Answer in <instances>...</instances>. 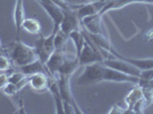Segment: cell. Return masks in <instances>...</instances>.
Masks as SVG:
<instances>
[{"label": "cell", "instance_id": "obj_1", "mask_svg": "<svg viewBox=\"0 0 153 114\" xmlns=\"http://www.w3.org/2000/svg\"><path fill=\"white\" fill-rule=\"evenodd\" d=\"M9 56L15 65L19 67L24 66L38 59V55L34 47L27 46L21 41L9 44Z\"/></svg>", "mask_w": 153, "mask_h": 114}, {"label": "cell", "instance_id": "obj_2", "mask_svg": "<svg viewBox=\"0 0 153 114\" xmlns=\"http://www.w3.org/2000/svg\"><path fill=\"white\" fill-rule=\"evenodd\" d=\"M79 64L80 65H89V64L102 62L104 59L102 50L96 46L88 36H86V42L83 44L82 49L78 55Z\"/></svg>", "mask_w": 153, "mask_h": 114}, {"label": "cell", "instance_id": "obj_3", "mask_svg": "<svg viewBox=\"0 0 153 114\" xmlns=\"http://www.w3.org/2000/svg\"><path fill=\"white\" fill-rule=\"evenodd\" d=\"M103 71H104V64L101 62L86 65L85 71L78 78L76 83L80 86L86 84H94L103 81Z\"/></svg>", "mask_w": 153, "mask_h": 114}, {"label": "cell", "instance_id": "obj_4", "mask_svg": "<svg viewBox=\"0 0 153 114\" xmlns=\"http://www.w3.org/2000/svg\"><path fill=\"white\" fill-rule=\"evenodd\" d=\"M55 33L56 32H53L48 37H40V39L36 42L34 48H36L37 55H38V59H40L44 64H46L51 54L56 50L55 44H54Z\"/></svg>", "mask_w": 153, "mask_h": 114}, {"label": "cell", "instance_id": "obj_5", "mask_svg": "<svg viewBox=\"0 0 153 114\" xmlns=\"http://www.w3.org/2000/svg\"><path fill=\"white\" fill-rule=\"evenodd\" d=\"M103 81H110V82H127L138 84L140 82V76H130L127 73H123L120 71L113 70L111 67H108L104 65L103 71Z\"/></svg>", "mask_w": 153, "mask_h": 114}, {"label": "cell", "instance_id": "obj_6", "mask_svg": "<svg viewBox=\"0 0 153 114\" xmlns=\"http://www.w3.org/2000/svg\"><path fill=\"white\" fill-rule=\"evenodd\" d=\"M81 22L78 16L76 9H71V10H63V19L59 24V30L65 33L68 37L70 36L72 31L76 29H80Z\"/></svg>", "mask_w": 153, "mask_h": 114}, {"label": "cell", "instance_id": "obj_7", "mask_svg": "<svg viewBox=\"0 0 153 114\" xmlns=\"http://www.w3.org/2000/svg\"><path fill=\"white\" fill-rule=\"evenodd\" d=\"M101 63L106 65L108 67H111V69L117 71H120V72H123V73H127V74H130V76H140V70H138L137 67H135L134 65H131L130 63H128L125 59L119 58V57L108 58V59L102 61Z\"/></svg>", "mask_w": 153, "mask_h": 114}, {"label": "cell", "instance_id": "obj_8", "mask_svg": "<svg viewBox=\"0 0 153 114\" xmlns=\"http://www.w3.org/2000/svg\"><path fill=\"white\" fill-rule=\"evenodd\" d=\"M68 56L69 55L62 49H56L51 54V57L48 58V61L46 62V67L49 72V78L58 79V71H59L62 64L64 63V61L66 59Z\"/></svg>", "mask_w": 153, "mask_h": 114}, {"label": "cell", "instance_id": "obj_9", "mask_svg": "<svg viewBox=\"0 0 153 114\" xmlns=\"http://www.w3.org/2000/svg\"><path fill=\"white\" fill-rule=\"evenodd\" d=\"M37 2L44 8V10L53 21V23H54V30H53V32H57L58 29H59V24H61V22L63 19V10L58 6H56L55 4H53L51 0L37 1Z\"/></svg>", "mask_w": 153, "mask_h": 114}, {"label": "cell", "instance_id": "obj_10", "mask_svg": "<svg viewBox=\"0 0 153 114\" xmlns=\"http://www.w3.org/2000/svg\"><path fill=\"white\" fill-rule=\"evenodd\" d=\"M58 89H59V93H61L63 101L71 104L74 107L76 113H82V111L78 107L76 101L73 98V95H72V91H71V88H70V76H58Z\"/></svg>", "mask_w": 153, "mask_h": 114}, {"label": "cell", "instance_id": "obj_11", "mask_svg": "<svg viewBox=\"0 0 153 114\" xmlns=\"http://www.w3.org/2000/svg\"><path fill=\"white\" fill-rule=\"evenodd\" d=\"M106 2H108V0H95V1H91L88 4L79 5L78 9H76V13H78L80 21L87 16H93V15L100 14Z\"/></svg>", "mask_w": 153, "mask_h": 114}, {"label": "cell", "instance_id": "obj_12", "mask_svg": "<svg viewBox=\"0 0 153 114\" xmlns=\"http://www.w3.org/2000/svg\"><path fill=\"white\" fill-rule=\"evenodd\" d=\"M49 76L45 73H37L30 76V81L29 84L33 90L38 91V93H44L47 91L49 88Z\"/></svg>", "mask_w": 153, "mask_h": 114}, {"label": "cell", "instance_id": "obj_13", "mask_svg": "<svg viewBox=\"0 0 153 114\" xmlns=\"http://www.w3.org/2000/svg\"><path fill=\"white\" fill-rule=\"evenodd\" d=\"M21 72L24 73L25 76H31L33 74H37V73H45L49 76V72L46 67V64H44L40 59H36L34 62H32L30 64H26L24 66H21Z\"/></svg>", "mask_w": 153, "mask_h": 114}, {"label": "cell", "instance_id": "obj_14", "mask_svg": "<svg viewBox=\"0 0 153 114\" xmlns=\"http://www.w3.org/2000/svg\"><path fill=\"white\" fill-rule=\"evenodd\" d=\"M80 66L79 64V59L78 57H70L68 56L66 59L64 61V63L62 64L61 69L58 71V76H72V74L76 71V69Z\"/></svg>", "mask_w": 153, "mask_h": 114}, {"label": "cell", "instance_id": "obj_15", "mask_svg": "<svg viewBox=\"0 0 153 114\" xmlns=\"http://www.w3.org/2000/svg\"><path fill=\"white\" fill-rule=\"evenodd\" d=\"M117 57L125 59L126 62L134 65L135 67H137L140 71L152 70L153 69V58H142V59H140V58H129V57L121 56L120 54H117Z\"/></svg>", "mask_w": 153, "mask_h": 114}, {"label": "cell", "instance_id": "obj_16", "mask_svg": "<svg viewBox=\"0 0 153 114\" xmlns=\"http://www.w3.org/2000/svg\"><path fill=\"white\" fill-rule=\"evenodd\" d=\"M14 23L16 26L17 39H19V33L22 30V23L24 21V8H23V0H16L15 8H14Z\"/></svg>", "mask_w": 153, "mask_h": 114}, {"label": "cell", "instance_id": "obj_17", "mask_svg": "<svg viewBox=\"0 0 153 114\" xmlns=\"http://www.w3.org/2000/svg\"><path fill=\"white\" fill-rule=\"evenodd\" d=\"M143 96L142 94V89L137 84L134 89H131V91L128 94V96L126 97V104H127V110H125V113H133V107L136 104V101L140 99V97Z\"/></svg>", "mask_w": 153, "mask_h": 114}, {"label": "cell", "instance_id": "obj_18", "mask_svg": "<svg viewBox=\"0 0 153 114\" xmlns=\"http://www.w3.org/2000/svg\"><path fill=\"white\" fill-rule=\"evenodd\" d=\"M69 38L74 42V46H76V56L78 57L79 53L81 51L83 44H85V42H86V34H85L80 29H76V30L71 32L70 36H69Z\"/></svg>", "mask_w": 153, "mask_h": 114}, {"label": "cell", "instance_id": "obj_19", "mask_svg": "<svg viewBox=\"0 0 153 114\" xmlns=\"http://www.w3.org/2000/svg\"><path fill=\"white\" fill-rule=\"evenodd\" d=\"M22 29L30 34H39L41 32L40 22L36 19H24L22 23Z\"/></svg>", "mask_w": 153, "mask_h": 114}, {"label": "cell", "instance_id": "obj_20", "mask_svg": "<svg viewBox=\"0 0 153 114\" xmlns=\"http://www.w3.org/2000/svg\"><path fill=\"white\" fill-rule=\"evenodd\" d=\"M68 39H69V37L58 29V31L55 33V38H54L55 48H56V49H62V47H63L64 44L68 41Z\"/></svg>", "mask_w": 153, "mask_h": 114}, {"label": "cell", "instance_id": "obj_21", "mask_svg": "<svg viewBox=\"0 0 153 114\" xmlns=\"http://www.w3.org/2000/svg\"><path fill=\"white\" fill-rule=\"evenodd\" d=\"M140 87L142 89V94H143V97L146 101L147 106L151 105L153 103V88L150 86H146V84H143Z\"/></svg>", "mask_w": 153, "mask_h": 114}, {"label": "cell", "instance_id": "obj_22", "mask_svg": "<svg viewBox=\"0 0 153 114\" xmlns=\"http://www.w3.org/2000/svg\"><path fill=\"white\" fill-rule=\"evenodd\" d=\"M53 4L58 6L62 10H71V9H78L79 5H73L68 2L66 0H51Z\"/></svg>", "mask_w": 153, "mask_h": 114}, {"label": "cell", "instance_id": "obj_23", "mask_svg": "<svg viewBox=\"0 0 153 114\" xmlns=\"http://www.w3.org/2000/svg\"><path fill=\"white\" fill-rule=\"evenodd\" d=\"M146 106H147L146 101L144 99V97L142 96L140 99L136 101V104L134 105V107H133V113H143Z\"/></svg>", "mask_w": 153, "mask_h": 114}, {"label": "cell", "instance_id": "obj_24", "mask_svg": "<svg viewBox=\"0 0 153 114\" xmlns=\"http://www.w3.org/2000/svg\"><path fill=\"white\" fill-rule=\"evenodd\" d=\"M25 74L24 73H22V72H13V74L12 76H8V82L10 83H14V84H19L24 78H25Z\"/></svg>", "mask_w": 153, "mask_h": 114}, {"label": "cell", "instance_id": "obj_25", "mask_svg": "<svg viewBox=\"0 0 153 114\" xmlns=\"http://www.w3.org/2000/svg\"><path fill=\"white\" fill-rule=\"evenodd\" d=\"M4 94L7 96H10V97H13V96L16 95V93L19 91V89H17V86L16 84H14V83H10V82H8L4 87Z\"/></svg>", "mask_w": 153, "mask_h": 114}, {"label": "cell", "instance_id": "obj_26", "mask_svg": "<svg viewBox=\"0 0 153 114\" xmlns=\"http://www.w3.org/2000/svg\"><path fill=\"white\" fill-rule=\"evenodd\" d=\"M12 67L9 59L6 56L0 55V71H7Z\"/></svg>", "mask_w": 153, "mask_h": 114}, {"label": "cell", "instance_id": "obj_27", "mask_svg": "<svg viewBox=\"0 0 153 114\" xmlns=\"http://www.w3.org/2000/svg\"><path fill=\"white\" fill-rule=\"evenodd\" d=\"M7 83H8V76L6 74H0V89H4Z\"/></svg>", "mask_w": 153, "mask_h": 114}, {"label": "cell", "instance_id": "obj_28", "mask_svg": "<svg viewBox=\"0 0 153 114\" xmlns=\"http://www.w3.org/2000/svg\"><path fill=\"white\" fill-rule=\"evenodd\" d=\"M110 113H125V110H122L119 106H112V110L110 111Z\"/></svg>", "mask_w": 153, "mask_h": 114}, {"label": "cell", "instance_id": "obj_29", "mask_svg": "<svg viewBox=\"0 0 153 114\" xmlns=\"http://www.w3.org/2000/svg\"><path fill=\"white\" fill-rule=\"evenodd\" d=\"M37 1H47V0H37Z\"/></svg>", "mask_w": 153, "mask_h": 114}, {"label": "cell", "instance_id": "obj_30", "mask_svg": "<svg viewBox=\"0 0 153 114\" xmlns=\"http://www.w3.org/2000/svg\"><path fill=\"white\" fill-rule=\"evenodd\" d=\"M0 47H1V41H0Z\"/></svg>", "mask_w": 153, "mask_h": 114}]
</instances>
